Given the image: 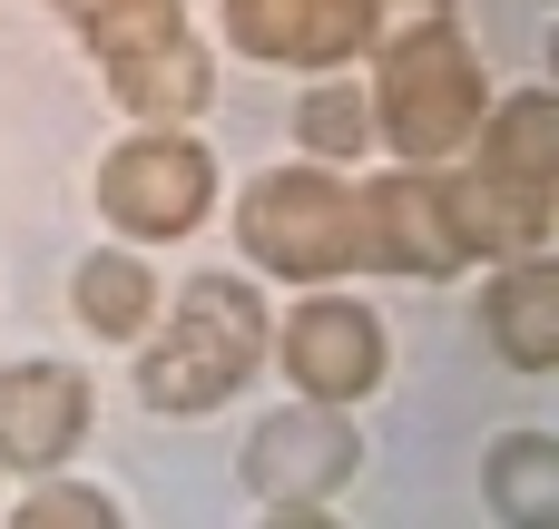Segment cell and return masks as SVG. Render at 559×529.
<instances>
[{
  "mask_svg": "<svg viewBox=\"0 0 559 529\" xmlns=\"http://www.w3.org/2000/svg\"><path fill=\"white\" fill-rule=\"evenodd\" d=\"M265 304L236 275H197L177 294V324L138 353V402L147 412H216L226 393H246V373L265 363Z\"/></svg>",
  "mask_w": 559,
  "mask_h": 529,
  "instance_id": "obj_1",
  "label": "cell"
},
{
  "mask_svg": "<svg viewBox=\"0 0 559 529\" xmlns=\"http://www.w3.org/2000/svg\"><path fill=\"white\" fill-rule=\"evenodd\" d=\"M59 10H69V20H79V10H88V0H59Z\"/></svg>",
  "mask_w": 559,
  "mask_h": 529,
  "instance_id": "obj_19",
  "label": "cell"
},
{
  "mask_svg": "<svg viewBox=\"0 0 559 529\" xmlns=\"http://www.w3.org/2000/svg\"><path fill=\"white\" fill-rule=\"evenodd\" d=\"M20 529H118V501L88 481H29V501L10 510Z\"/></svg>",
  "mask_w": 559,
  "mask_h": 529,
  "instance_id": "obj_17",
  "label": "cell"
},
{
  "mask_svg": "<svg viewBox=\"0 0 559 529\" xmlns=\"http://www.w3.org/2000/svg\"><path fill=\"white\" fill-rule=\"evenodd\" d=\"M373 10V39H393V29H432V20H452V0H364Z\"/></svg>",
  "mask_w": 559,
  "mask_h": 529,
  "instance_id": "obj_18",
  "label": "cell"
},
{
  "mask_svg": "<svg viewBox=\"0 0 559 529\" xmlns=\"http://www.w3.org/2000/svg\"><path fill=\"white\" fill-rule=\"evenodd\" d=\"M236 236L265 275H295V285H324L344 265H364V236H354V187L334 167H275L236 196Z\"/></svg>",
  "mask_w": 559,
  "mask_h": 529,
  "instance_id": "obj_4",
  "label": "cell"
},
{
  "mask_svg": "<svg viewBox=\"0 0 559 529\" xmlns=\"http://www.w3.org/2000/svg\"><path fill=\"white\" fill-rule=\"evenodd\" d=\"M226 39L275 69H354L373 49L364 0H226Z\"/></svg>",
  "mask_w": 559,
  "mask_h": 529,
  "instance_id": "obj_9",
  "label": "cell"
},
{
  "mask_svg": "<svg viewBox=\"0 0 559 529\" xmlns=\"http://www.w3.org/2000/svg\"><path fill=\"white\" fill-rule=\"evenodd\" d=\"M206 206H216V157L187 128H138L98 167V216L118 236H197Z\"/></svg>",
  "mask_w": 559,
  "mask_h": 529,
  "instance_id": "obj_5",
  "label": "cell"
},
{
  "mask_svg": "<svg viewBox=\"0 0 559 529\" xmlns=\"http://www.w3.org/2000/svg\"><path fill=\"white\" fill-rule=\"evenodd\" d=\"M442 187V216H452V236H462V255H540L550 245V196L540 187H511V177H491V167H472V177H432Z\"/></svg>",
  "mask_w": 559,
  "mask_h": 529,
  "instance_id": "obj_11",
  "label": "cell"
},
{
  "mask_svg": "<svg viewBox=\"0 0 559 529\" xmlns=\"http://www.w3.org/2000/svg\"><path fill=\"white\" fill-rule=\"evenodd\" d=\"M481 314H491L501 363L550 373V363H559V265H550V245H540V255H511V265H501V285L481 294Z\"/></svg>",
  "mask_w": 559,
  "mask_h": 529,
  "instance_id": "obj_12",
  "label": "cell"
},
{
  "mask_svg": "<svg viewBox=\"0 0 559 529\" xmlns=\"http://www.w3.org/2000/svg\"><path fill=\"white\" fill-rule=\"evenodd\" d=\"M354 236H364V265H393V275H452L462 265V236H452V216H442V187L423 177V167H403V177H364L354 187Z\"/></svg>",
  "mask_w": 559,
  "mask_h": 529,
  "instance_id": "obj_8",
  "label": "cell"
},
{
  "mask_svg": "<svg viewBox=\"0 0 559 529\" xmlns=\"http://www.w3.org/2000/svg\"><path fill=\"white\" fill-rule=\"evenodd\" d=\"M69 304H79V324H88V334L128 344V334H147V314H157V275H147L138 255L98 245V255H79V275H69Z\"/></svg>",
  "mask_w": 559,
  "mask_h": 529,
  "instance_id": "obj_14",
  "label": "cell"
},
{
  "mask_svg": "<svg viewBox=\"0 0 559 529\" xmlns=\"http://www.w3.org/2000/svg\"><path fill=\"white\" fill-rule=\"evenodd\" d=\"M275 353H285V383H295L305 402H344V412H354V402L383 383V314L354 304V294H305V304L285 314Z\"/></svg>",
  "mask_w": 559,
  "mask_h": 529,
  "instance_id": "obj_7",
  "label": "cell"
},
{
  "mask_svg": "<svg viewBox=\"0 0 559 529\" xmlns=\"http://www.w3.org/2000/svg\"><path fill=\"white\" fill-rule=\"evenodd\" d=\"M481 501H491V520H511V529H550V510H559V442L550 432H501L491 461H481Z\"/></svg>",
  "mask_w": 559,
  "mask_h": 529,
  "instance_id": "obj_13",
  "label": "cell"
},
{
  "mask_svg": "<svg viewBox=\"0 0 559 529\" xmlns=\"http://www.w3.org/2000/svg\"><path fill=\"white\" fill-rule=\"evenodd\" d=\"M79 39L98 49L108 88H118L147 128L197 118L206 88H216V59H206V39L187 29L177 0H88V10H79Z\"/></svg>",
  "mask_w": 559,
  "mask_h": 529,
  "instance_id": "obj_2",
  "label": "cell"
},
{
  "mask_svg": "<svg viewBox=\"0 0 559 529\" xmlns=\"http://www.w3.org/2000/svg\"><path fill=\"white\" fill-rule=\"evenodd\" d=\"M88 432V383L69 363H0V461L59 471Z\"/></svg>",
  "mask_w": 559,
  "mask_h": 529,
  "instance_id": "obj_10",
  "label": "cell"
},
{
  "mask_svg": "<svg viewBox=\"0 0 559 529\" xmlns=\"http://www.w3.org/2000/svg\"><path fill=\"white\" fill-rule=\"evenodd\" d=\"M295 137H305L314 157H364V137H373V98H364L354 79H324V88H305Z\"/></svg>",
  "mask_w": 559,
  "mask_h": 529,
  "instance_id": "obj_16",
  "label": "cell"
},
{
  "mask_svg": "<svg viewBox=\"0 0 559 529\" xmlns=\"http://www.w3.org/2000/svg\"><path fill=\"white\" fill-rule=\"evenodd\" d=\"M373 128H383L403 157H452V147L481 128V59L462 49L452 20H432V29H393V39H383V69H373Z\"/></svg>",
  "mask_w": 559,
  "mask_h": 529,
  "instance_id": "obj_3",
  "label": "cell"
},
{
  "mask_svg": "<svg viewBox=\"0 0 559 529\" xmlns=\"http://www.w3.org/2000/svg\"><path fill=\"white\" fill-rule=\"evenodd\" d=\"M481 167L511 177V187H540V196H550V177H559V98H550V88H521L511 108H491Z\"/></svg>",
  "mask_w": 559,
  "mask_h": 529,
  "instance_id": "obj_15",
  "label": "cell"
},
{
  "mask_svg": "<svg viewBox=\"0 0 559 529\" xmlns=\"http://www.w3.org/2000/svg\"><path fill=\"white\" fill-rule=\"evenodd\" d=\"M354 471H364V442H354L344 402H295V412H265L246 432V491L275 520H314Z\"/></svg>",
  "mask_w": 559,
  "mask_h": 529,
  "instance_id": "obj_6",
  "label": "cell"
}]
</instances>
